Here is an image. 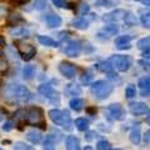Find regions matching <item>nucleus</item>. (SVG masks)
<instances>
[{"label": "nucleus", "mask_w": 150, "mask_h": 150, "mask_svg": "<svg viewBox=\"0 0 150 150\" xmlns=\"http://www.w3.org/2000/svg\"><path fill=\"white\" fill-rule=\"evenodd\" d=\"M5 45H6V43H5V39H4L3 36H0V53L4 50V48H5Z\"/></svg>", "instance_id": "42"}, {"label": "nucleus", "mask_w": 150, "mask_h": 150, "mask_svg": "<svg viewBox=\"0 0 150 150\" xmlns=\"http://www.w3.org/2000/svg\"><path fill=\"white\" fill-rule=\"evenodd\" d=\"M96 149L98 150H111V144L109 142H106V140H100L96 144Z\"/></svg>", "instance_id": "31"}, {"label": "nucleus", "mask_w": 150, "mask_h": 150, "mask_svg": "<svg viewBox=\"0 0 150 150\" xmlns=\"http://www.w3.org/2000/svg\"><path fill=\"white\" fill-rule=\"evenodd\" d=\"M146 123H148V124H150V115H149L148 118H146Z\"/></svg>", "instance_id": "47"}, {"label": "nucleus", "mask_w": 150, "mask_h": 150, "mask_svg": "<svg viewBox=\"0 0 150 150\" xmlns=\"http://www.w3.org/2000/svg\"><path fill=\"white\" fill-rule=\"evenodd\" d=\"M0 150H4V149H1V148H0Z\"/></svg>", "instance_id": "49"}, {"label": "nucleus", "mask_w": 150, "mask_h": 150, "mask_svg": "<svg viewBox=\"0 0 150 150\" xmlns=\"http://www.w3.org/2000/svg\"><path fill=\"white\" fill-rule=\"evenodd\" d=\"M15 45L18 48V51L19 54L21 55V58L25 60V62H29L34 58V55L36 54V49L34 45H31L29 43H25V41H20L18 40L15 41Z\"/></svg>", "instance_id": "4"}, {"label": "nucleus", "mask_w": 150, "mask_h": 150, "mask_svg": "<svg viewBox=\"0 0 150 150\" xmlns=\"http://www.w3.org/2000/svg\"><path fill=\"white\" fill-rule=\"evenodd\" d=\"M140 21H142V24H143L144 28H146V29H150V13L143 14V15L140 16Z\"/></svg>", "instance_id": "30"}, {"label": "nucleus", "mask_w": 150, "mask_h": 150, "mask_svg": "<svg viewBox=\"0 0 150 150\" xmlns=\"http://www.w3.org/2000/svg\"><path fill=\"white\" fill-rule=\"evenodd\" d=\"M65 93L69 94V95H80L81 94V88L76 85V84H69V85L67 86V89H65Z\"/></svg>", "instance_id": "24"}, {"label": "nucleus", "mask_w": 150, "mask_h": 150, "mask_svg": "<svg viewBox=\"0 0 150 150\" xmlns=\"http://www.w3.org/2000/svg\"><path fill=\"white\" fill-rule=\"evenodd\" d=\"M109 63L119 71H126L131 65V59L128 55H111L109 58Z\"/></svg>", "instance_id": "3"}, {"label": "nucleus", "mask_w": 150, "mask_h": 150, "mask_svg": "<svg viewBox=\"0 0 150 150\" xmlns=\"http://www.w3.org/2000/svg\"><path fill=\"white\" fill-rule=\"evenodd\" d=\"M49 116L55 125H63V111L59 109H51L49 111Z\"/></svg>", "instance_id": "15"}, {"label": "nucleus", "mask_w": 150, "mask_h": 150, "mask_svg": "<svg viewBox=\"0 0 150 150\" xmlns=\"http://www.w3.org/2000/svg\"><path fill=\"white\" fill-rule=\"evenodd\" d=\"M89 11V5H86V4H84V5H81V10H80V14L81 15H84V14H86Z\"/></svg>", "instance_id": "43"}, {"label": "nucleus", "mask_w": 150, "mask_h": 150, "mask_svg": "<svg viewBox=\"0 0 150 150\" xmlns=\"http://www.w3.org/2000/svg\"><path fill=\"white\" fill-rule=\"evenodd\" d=\"M84 150H93V148H91V146H86V148L84 149Z\"/></svg>", "instance_id": "48"}, {"label": "nucleus", "mask_w": 150, "mask_h": 150, "mask_svg": "<svg viewBox=\"0 0 150 150\" xmlns=\"http://www.w3.org/2000/svg\"><path fill=\"white\" fill-rule=\"evenodd\" d=\"M23 76L26 80H31L35 76V68L33 65H25L24 69H23Z\"/></svg>", "instance_id": "20"}, {"label": "nucleus", "mask_w": 150, "mask_h": 150, "mask_svg": "<svg viewBox=\"0 0 150 150\" xmlns=\"http://www.w3.org/2000/svg\"><path fill=\"white\" fill-rule=\"evenodd\" d=\"M44 150H55V146H54V143L51 142V139L46 138V140L44 142Z\"/></svg>", "instance_id": "33"}, {"label": "nucleus", "mask_w": 150, "mask_h": 150, "mask_svg": "<svg viewBox=\"0 0 150 150\" xmlns=\"http://www.w3.org/2000/svg\"><path fill=\"white\" fill-rule=\"evenodd\" d=\"M3 119H4V115H3V112H1V111H0V121H1Z\"/></svg>", "instance_id": "46"}, {"label": "nucleus", "mask_w": 150, "mask_h": 150, "mask_svg": "<svg viewBox=\"0 0 150 150\" xmlns=\"http://www.w3.org/2000/svg\"><path fill=\"white\" fill-rule=\"evenodd\" d=\"M30 0H10V3L13 4V5L15 6H20V5H24V4L29 3Z\"/></svg>", "instance_id": "37"}, {"label": "nucleus", "mask_w": 150, "mask_h": 150, "mask_svg": "<svg viewBox=\"0 0 150 150\" xmlns=\"http://www.w3.org/2000/svg\"><path fill=\"white\" fill-rule=\"evenodd\" d=\"M130 41H131V36L130 35H121L115 39V46L120 50L123 49H129L130 48Z\"/></svg>", "instance_id": "13"}, {"label": "nucleus", "mask_w": 150, "mask_h": 150, "mask_svg": "<svg viewBox=\"0 0 150 150\" xmlns=\"http://www.w3.org/2000/svg\"><path fill=\"white\" fill-rule=\"evenodd\" d=\"M71 25L74 28H76V29L85 30V29H88V28H89V23L84 18H80V19H75V20H73Z\"/></svg>", "instance_id": "22"}, {"label": "nucleus", "mask_w": 150, "mask_h": 150, "mask_svg": "<svg viewBox=\"0 0 150 150\" xmlns=\"http://www.w3.org/2000/svg\"><path fill=\"white\" fill-rule=\"evenodd\" d=\"M9 93H10L15 99L21 100V101H28L31 96L29 89L24 85H20V84H14V85H11L9 88Z\"/></svg>", "instance_id": "5"}, {"label": "nucleus", "mask_w": 150, "mask_h": 150, "mask_svg": "<svg viewBox=\"0 0 150 150\" xmlns=\"http://www.w3.org/2000/svg\"><path fill=\"white\" fill-rule=\"evenodd\" d=\"M80 51H81V45H80L79 41H70L64 49V53L68 56H70V58L78 56L79 54H80Z\"/></svg>", "instance_id": "9"}, {"label": "nucleus", "mask_w": 150, "mask_h": 150, "mask_svg": "<svg viewBox=\"0 0 150 150\" xmlns=\"http://www.w3.org/2000/svg\"><path fill=\"white\" fill-rule=\"evenodd\" d=\"M67 149L68 150H80V143H79L78 138L75 137H68L67 138Z\"/></svg>", "instance_id": "16"}, {"label": "nucleus", "mask_w": 150, "mask_h": 150, "mask_svg": "<svg viewBox=\"0 0 150 150\" xmlns=\"http://www.w3.org/2000/svg\"><path fill=\"white\" fill-rule=\"evenodd\" d=\"M130 140H131V143L135 144V145H138L140 143V126L139 125L134 126V128L131 129V131H130Z\"/></svg>", "instance_id": "18"}, {"label": "nucleus", "mask_w": 150, "mask_h": 150, "mask_svg": "<svg viewBox=\"0 0 150 150\" xmlns=\"http://www.w3.org/2000/svg\"><path fill=\"white\" fill-rule=\"evenodd\" d=\"M95 68L99 70V71H103V73H111L112 71V67L109 62H105V63H98L95 65Z\"/></svg>", "instance_id": "27"}, {"label": "nucleus", "mask_w": 150, "mask_h": 150, "mask_svg": "<svg viewBox=\"0 0 150 150\" xmlns=\"http://www.w3.org/2000/svg\"><path fill=\"white\" fill-rule=\"evenodd\" d=\"M144 142L146 143L148 145H150V130L145 131V135H144Z\"/></svg>", "instance_id": "41"}, {"label": "nucleus", "mask_w": 150, "mask_h": 150, "mask_svg": "<svg viewBox=\"0 0 150 150\" xmlns=\"http://www.w3.org/2000/svg\"><path fill=\"white\" fill-rule=\"evenodd\" d=\"M45 21H46V24H48L50 28H53V29L62 25V18L59 15H56V14H49V15H46Z\"/></svg>", "instance_id": "14"}, {"label": "nucleus", "mask_w": 150, "mask_h": 150, "mask_svg": "<svg viewBox=\"0 0 150 150\" xmlns=\"http://www.w3.org/2000/svg\"><path fill=\"white\" fill-rule=\"evenodd\" d=\"M26 139L33 144H38L41 142V134L36 130H30L26 133Z\"/></svg>", "instance_id": "17"}, {"label": "nucleus", "mask_w": 150, "mask_h": 150, "mask_svg": "<svg viewBox=\"0 0 150 150\" xmlns=\"http://www.w3.org/2000/svg\"><path fill=\"white\" fill-rule=\"evenodd\" d=\"M125 16V11L123 9H116V10L111 11V13H108L103 16V20L104 21H109V23H115V21H119V20H123Z\"/></svg>", "instance_id": "10"}, {"label": "nucleus", "mask_w": 150, "mask_h": 150, "mask_svg": "<svg viewBox=\"0 0 150 150\" xmlns=\"http://www.w3.org/2000/svg\"><path fill=\"white\" fill-rule=\"evenodd\" d=\"M59 71L67 79H74L75 75H76V68H75L71 63L62 62L59 65Z\"/></svg>", "instance_id": "7"}, {"label": "nucleus", "mask_w": 150, "mask_h": 150, "mask_svg": "<svg viewBox=\"0 0 150 150\" xmlns=\"http://www.w3.org/2000/svg\"><path fill=\"white\" fill-rule=\"evenodd\" d=\"M38 40H39V43L41 45H45V46H58V43L56 41H54L49 36H43V35H40V36H38Z\"/></svg>", "instance_id": "26"}, {"label": "nucleus", "mask_w": 150, "mask_h": 150, "mask_svg": "<svg viewBox=\"0 0 150 150\" xmlns=\"http://www.w3.org/2000/svg\"><path fill=\"white\" fill-rule=\"evenodd\" d=\"M138 48L140 50H143L144 53H146V51H150V36H146V38H143V39H140L138 41Z\"/></svg>", "instance_id": "21"}, {"label": "nucleus", "mask_w": 150, "mask_h": 150, "mask_svg": "<svg viewBox=\"0 0 150 150\" xmlns=\"http://www.w3.org/2000/svg\"><path fill=\"white\" fill-rule=\"evenodd\" d=\"M5 14H6V9L4 6H0V18L5 16Z\"/></svg>", "instance_id": "45"}, {"label": "nucleus", "mask_w": 150, "mask_h": 150, "mask_svg": "<svg viewBox=\"0 0 150 150\" xmlns=\"http://www.w3.org/2000/svg\"><path fill=\"white\" fill-rule=\"evenodd\" d=\"M73 123H71V118H70V112L69 110H64L63 111V128L65 130H71L73 128Z\"/></svg>", "instance_id": "19"}, {"label": "nucleus", "mask_w": 150, "mask_h": 150, "mask_svg": "<svg viewBox=\"0 0 150 150\" xmlns=\"http://www.w3.org/2000/svg\"><path fill=\"white\" fill-rule=\"evenodd\" d=\"M26 30L24 29V28H20V29H14V30H11V35H16V36H20V35H25L26 34Z\"/></svg>", "instance_id": "34"}, {"label": "nucleus", "mask_w": 150, "mask_h": 150, "mask_svg": "<svg viewBox=\"0 0 150 150\" xmlns=\"http://www.w3.org/2000/svg\"><path fill=\"white\" fill-rule=\"evenodd\" d=\"M108 111H109V114L111 115V118L115 120H124L125 119V115H126L125 110L120 104H111L108 108Z\"/></svg>", "instance_id": "8"}, {"label": "nucleus", "mask_w": 150, "mask_h": 150, "mask_svg": "<svg viewBox=\"0 0 150 150\" xmlns=\"http://www.w3.org/2000/svg\"><path fill=\"white\" fill-rule=\"evenodd\" d=\"M129 110L133 115H144L149 112V106L145 103H133V104H130Z\"/></svg>", "instance_id": "11"}, {"label": "nucleus", "mask_w": 150, "mask_h": 150, "mask_svg": "<svg viewBox=\"0 0 150 150\" xmlns=\"http://www.w3.org/2000/svg\"><path fill=\"white\" fill-rule=\"evenodd\" d=\"M26 121L31 125L39 126L41 129L46 128V121L44 118V111L39 106H33L26 111Z\"/></svg>", "instance_id": "2"}, {"label": "nucleus", "mask_w": 150, "mask_h": 150, "mask_svg": "<svg viewBox=\"0 0 150 150\" xmlns=\"http://www.w3.org/2000/svg\"><path fill=\"white\" fill-rule=\"evenodd\" d=\"M84 105H85V101L83 99H79V98H75V99L70 100V108L75 111H80L84 108Z\"/></svg>", "instance_id": "23"}, {"label": "nucleus", "mask_w": 150, "mask_h": 150, "mask_svg": "<svg viewBox=\"0 0 150 150\" xmlns=\"http://www.w3.org/2000/svg\"><path fill=\"white\" fill-rule=\"evenodd\" d=\"M21 21H24V19L19 14H10L9 15V19H8L9 25H18V23H21Z\"/></svg>", "instance_id": "28"}, {"label": "nucleus", "mask_w": 150, "mask_h": 150, "mask_svg": "<svg viewBox=\"0 0 150 150\" xmlns=\"http://www.w3.org/2000/svg\"><path fill=\"white\" fill-rule=\"evenodd\" d=\"M139 88H140V94L143 96H149L150 95V76H144L139 80Z\"/></svg>", "instance_id": "12"}, {"label": "nucleus", "mask_w": 150, "mask_h": 150, "mask_svg": "<svg viewBox=\"0 0 150 150\" xmlns=\"http://www.w3.org/2000/svg\"><path fill=\"white\" fill-rule=\"evenodd\" d=\"M94 137H96V134L94 133V131H89L88 135H86V140H91Z\"/></svg>", "instance_id": "44"}, {"label": "nucleus", "mask_w": 150, "mask_h": 150, "mask_svg": "<svg viewBox=\"0 0 150 150\" xmlns=\"http://www.w3.org/2000/svg\"><path fill=\"white\" fill-rule=\"evenodd\" d=\"M112 90H114V85L106 80H99V81L93 83L91 88H90L93 96L96 98V99H99V100L106 99V98L112 93Z\"/></svg>", "instance_id": "1"}, {"label": "nucleus", "mask_w": 150, "mask_h": 150, "mask_svg": "<svg viewBox=\"0 0 150 150\" xmlns=\"http://www.w3.org/2000/svg\"><path fill=\"white\" fill-rule=\"evenodd\" d=\"M116 150H121V149H116Z\"/></svg>", "instance_id": "50"}, {"label": "nucleus", "mask_w": 150, "mask_h": 150, "mask_svg": "<svg viewBox=\"0 0 150 150\" xmlns=\"http://www.w3.org/2000/svg\"><path fill=\"white\" fill-rule=\"evenodd\" d=\"M13 126H14V124H13V121H6L5 124L3 125V130H5V131H10L11 129H13Z\"/></svg>", "instance_id": "39"}, {"label": "nucleus", "mask_w": 150, "mask_h": 150, "mask_svg": "<svg viewBox=\"0 0 150 150\" xmlns=\"http://www.w3.org/2000/svg\"><path fill=\"white\" fill-rule=\"evenodd\" d=\"M39 93L43 94V95L48 99L50 103H56V104H59L60 101V98H59V94L54 90V88L50 85V84H43V85L39 86Z\"/></svg>", "instance_id": "6"}, {"label": "nucleus", "mask_w": 150, "mask_h": 150, "mask_svg": "<svg viewBox=\"0 0 150 150\" xmlns=\"http://www.w3.org/2000/svg\"><path fill=\"white\" fill-rule=\"evenodd\" d=\"M103 31L106 33V35L108 38L111 36V35H115V34H118V31H119V28L116 26V25H108L105 26L104 29H103Z\"/></svg>", "instance_id": "29"}, {"label": "nucleus", "mask_w": 150, "mask_h": 150, "mask_svg": "<svg viewBox=\"0 0 150 150\" xmlns=\"http://www.w3.org/2000/svg\"><path fill=\"white\" fill-rule=\"evenodd\" d=\"M91 79H93V75H91L90 73H88V74H86V76H83V78H81V83H84V84H89Z\"/></svg>", "instance_id": "40"}, {"label": "nucleus", "mask_w": 150, "mask_h": 150, "mask_svg": "<svg viewBox=\"0 0 150 150\" xmlns=\"http://www.w3.org/2000/svg\"><path fill=\"white\" fill-rule=\"evenodd\" d=\"M75 126L80 131H86L89 129V121L85 118H78L75 120Z\"/></svg>", "instance_id": "25"}, {"label": "nucleus", "mask_w": 150, "mask_h": 150, "mask_svg": "<svg viewBox=\"0 0 150 150\" xmlns=\"http://www.w3.org/2000/svg\"><path fill=\"white\" fill-rule=\"evenodd\" d=\"M6 70H8L6 60L3 59V58H0V73H4V71H6Z\"/></svg>", "instance_id": "36"}, {"label": "nucleus", "mask_w": 150, "mask_h": 150, "mask_svg": "<svg viewBox=\"0 0 150 150\" xmlns=\"http://www.w3.org/2000/svg\"><path fill=\"white\" fill-rule=\"evenodd\" d=\"M125 95L128 99H131V98H134L137 95V89H135L134 85H128V88L125 89Z\"/></svg>", "instance_id": "32"}, {"label": "nucleus", "mask_w": 150, "mask_h": 150, "mask_svg": "<svg viewBox=\"0 0 150 150\" xmlns=\"http://www.w3.org/2000/svg\"><path fill=\"white\" fill-rule=\"evenodd\" d=\"M35 8L38 10H43V9L46 8V1L45 0H36L35 1Z\"/></svg>", "instance_id": "35"}, {"label": "nucleus", "mask_w": 150, "mask_h": 150, "mask_svg": "<svg viewBox=\"0 0 150 150\" xmlns=\"http://www.w3.org/2000/svg\"><path fill=\"white\" fill-rule=\"evenodd\" d=\"M53 3L58 8H67V1L65 0H53Z\"/></svg>", "instance_id": "38"}]
</instances>
